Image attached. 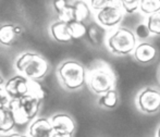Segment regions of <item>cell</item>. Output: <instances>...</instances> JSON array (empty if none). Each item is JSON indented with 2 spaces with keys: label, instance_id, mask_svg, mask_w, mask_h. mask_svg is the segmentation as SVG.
I'll return each instance as SVG.
<instances>
[{
  "label": "cell",
  "instance_id": "cell-20",
  "mask_svg": "<svg viewBox=\"0 0 160 137\" xmlns=\"http://www.w3.org/2000/svg\"><path fill=\"white\" fill-rule=\"evenodd\" d=\"M139 8L146 14H152L160 11V0H139Z\"/></svg>",
  "mask_w": 160,
  "mask_h": 137
},
{
  "label": "cell",
  "instance_id": "cell-3",
  "mask_svg": "<svg viewBox=\"0 0 160 137\" xmlns=\"http://www.w3.org/2000/svg\"><path fill=\"white\" fill-rule=\"evenodd\" d=\"M58 75L62 85L68 89H78L86 81V71L78 61L68 60L58 69Z\"/></svg>",
  "mask_w": 160,
  "mask_h": 137
},
{
  "label": "cell",
  "instance_id": "cell-23",
  "mask_svg": "<svg viewBox=\"0 0 160 137\" xmlns=\"http://www.w3.org/2000/svg\"><path fill=\"white\" fill-rule=\"evenodd\" d=\"M119 1L121 2L123 8H124L128 13L134 12L139 4V0H119Z\"/></svg>",
  "mask_w": 160,
  "mask_h": 137
},
{
  "label": "cell",
  "instance_id": "cell-13",
  "mask_svg": "<svg viewBox=\"0 0 160 137\" xmlns=\"http://www.w3.org/2000/svg\"><path fill=\"white\" fill-rule=\"evenodd\" d=\"M156 48L152 45L146 44V42L139 44L134 50L135 58L142 63H147V62H150L152 60H154L155 57H156Z\"/></svg>",
  "mask_w": 160,
  "mask_h": 137
},
{
  "label": "cell",
  "instance_id": "cell-22",
  "mask_svg": "<svg viewBox=\"0 0 160 137\" xmlns=\"http://www.w3.org/2000/svg\"><path fill=\"white\" fill-rule=\"evenodd\" d=\"M60 21L65 22V23H69V22L73 21L74 20V14H73V7L68 4V7L62 11L60 14H58Z\"/></svg>",
  "mask_w": 160,
  "mask_h": 137
},
{
  "label": "cell",
  "instance_id": "cell-28",
  "mask_svg": "<svg viewBox=\"0 0 160 137\" xmlns=\"http://www.w3.org/2000/svg\"><path fill=\"white\" fill-rule=\"evenodd\" d=\"M0 137H28V136H24V135H21V134H17V133H13V134H10V135H1Z\"/></svg>",
  "mask_w": 160,
  "mask_h": 137
},
{
  "label": "cell",
  "instance_id": "cell-31",
  "mask_svg": "<svg viewBox=\"0 0 160 137\" xmlns=\"http://www.w3.org/2000/svg\"><path fill=\"white\" fill-rule=\"evenodd\" d=\"M158 137H160V127H159V131H158Z\"/></svg>",
  "mask_w": 160,
  "mask_h": 137
},
{
  "label": "cell",
  "instance_id": "cell-24",
  "mask_svg": "<svg viewBox=\"0 0 160 137\" xmlns=\"http://www.w3.org/2000/svg\"><path fill=\"white\" fill-rule=\"evenodd\" d=\"M150 35V31L146 24H139L136 27V36L139 39H147Z\"/></svg>",
  "mask_w": 160,
  "mask_h": 137
},
{
  "label": "cell",
  "instance_id": "cell-33",
  "mask_svg": "<svg viewBox=\"0 0 160 137\" xmlns=\"http://www.w3.org/2000/svg\"><path fill=\"white\" fill-rule=\"evenodd\" d=\"M159 75H160V73H159Z\"/></svg>",
  "mask_w": 160,
  "mask_h": 137
},
{
  "label": "cell",
  "instance_id": "cell-27",
  "mask_svg": "<svg viewBox=\"0 0 160 137\" xmlns=\"http://www.w3.org/2000/svg\"><path fill=\"white\" fill-rule=\"evenodd\" d=\"M114 0H91V4L93 7V9H101L102 7L107 6V4L112 3Z\"/></svg>",
  "mask_w": 160,
  "mask_h": 137
},
{
  "label": "cell",
  "instance_id": "cell-7",
  "mask_svg": "<svg viewBox=\"0 0 160 137\" xmlns=\"http://www.w3.org/2000/svg\"><path fill=\"white\" fill-rule=\"evenodd\" d=\"M3 88L11 99H19L20 97L28 93L30 80L22 74H18L7 81Z\"/></svg>",
  "mask_w": 160,
  "mask_h": 137
},
{
  "label": "cell",
  "instance_id": "cell-14",
  "mask_svg": "<svg viewBox=\"0 0 160 137\" xmlns=\"http://www.w3.org/2000/svg\"><path fill=\"white\" fill-rule=\"evenodd\" d=\"M72 7H73L74 20H76V21L84 23L91 17V9H89V6L84 0H76L72 4Z\"/></svg>",
  "mask_w": 160,
  "mask_h": 137
},
{
  "label": "cell",
  "instance_id": "cell-12",
  "mask_svg": "<svg viewBox=\"0 0 160 137\" xmlns=\"http://www.w3.org/2000/svg\"><path fill=\"white\" fill-rule=\"evenodd\" d=\"M50 33L53 39L57 40L58 42H70L72 40L69 28H68V23L65 22L58 21L52 23L50 26Z\"/></svg>",
  "mask_w": 160,
  "mask_h": 137
},
{
  "label": "cell",
  "instance_id": "cell-29",
  "mask_svg": "<svg viewBox=\"0 0 160 137\" xmlns=\"http://www.w3.org/2000/svg\"><path fill=\"white\" fill-rule=\"evenodd\" d=\"M51 137H72V135L69 134H59V133H53Z\"/></svg>",
  "mask_w": 160,
  "mask_h": 137
},
{
  "label": "cell",
  "instance_id": "cell-18",
  "mask_svg": "<svg viewBox=\"0 0 160 137\" xmlns=\"http://www.w3.org/2000/svg\"><path fill=\"white\" fill-rule=\"evenodd\" d=\"M28 94L34 96L40 101H42L47 96V91L45 87L37 80H30V88H28Z\"/></svg>",
  "mask_w": 160,
  "mask_h": 137
},
{
  "label": "cell",
  "instance_id": "cell-32",
  "mask_svg": "<svg viewBox=\"0 0 160 137\" xmlns=\"http://www.w3.org/2000/svg\"><path fill=\"white\" fill-rule=\"evenodd\" d=\"M84 1H86V0H84Z\"/></svg>",
  "mask_w": 160,
  "mask_h": 137
},
{
  "label": "cell",
  "instance_id": "cell-5",
  "mask_svg": "<svg viewBox=\"0 0 160 137\" xmlns=\"http://www.w3.org/2000/svg\"><path fill=\"white\" fill-rule=\"evenodd\" d=\"M88 83L94 93L102 95L113 86L114 76L110 69L100 66L91 71L88 75Z\"/></svg>",
  "mask_w": 160,
  "mask_h": 137
},
{
  "label": "cell",
  "instance_id": "cell-25",
  "mask_svg": "<svg viewBox=\"0 0 160 137\" xmlns=\"http://www.w3.org/2000/svg\"><path fill=\"white\" fill-rule=\"evenodd\" d=\"M68 0H53V9H55L56 13L60 14L62 11L68 7Z\"/></svg>",
  "mask_w": 160,
  "mask_h": 137
},
{
  "label": "cell",
  "instance_id": "cell-19",
  "mask_svg": "<svg viewBox=\"0 0 160 137\" xmlns=\"http://www.w3.org/2000/svg\"><path fill=\"white\" fill-rule=\"evenodd\" d=\"M117 103H118V96H117V91H113V89L106 91L99 99V105H103L106 108H109V109L114 108Z\"/></svg>",
  "mask_w": 160,
  "mask_h": 137
},
{
  "label": "cell",
  "instance_id": "cell-11",
  "mask_svg": "<svg viewBox=\"0 0 160 137\" xmlns=\"http://www.w3.org/2000/svg\"><path fill=\"white\" fill-rule=\"evenodd\" d=\"M22 34V27L20 25L4 24L0 26V44L10 46L14 42L15 38Z\"/></svg>",
  "mask_w": 160,
  "mask_h": 137
},
{
  "label": "cell",
  "instance_id": "cell-30",
  "mask_svg": "<svg viewBox=\"0 0 160 137\" xmlns=\"http://www.w3.org/2000/svg\"><path fill=\"white\" fill-rule=\"evenodd\" d=\"M3 83H4V80H3V77H2L1 74H0V86H2V85H3Z\"/></svg>",
  "mask_w": 160,
  "mask_h": 137
},
{
  "label": "cell",
  "instance_id": "cell-2",
  "mask_svg": "<svg viewBox=\"0 0 160 137\" xmlns=\"http://www.w3.org/2000/svg\"><path fill=\"white\" fill-rule=\"evenodd\" d=\"M15 68L28 80H38L44 77L48 72V63L46 59L36 52L22 53L15 61Z\"/></svg>",
  "mask_w": 160,
  "mask_h": 137
},
{
  "label": "cell",
  "instance_id": "cell-21",
  "mask_svg": "<svg viewBox=\"0 0 160 137\" xmlns=\"http://www.w3.org/2000/svg\"><path fill=\"white\" fill-rule=\"evenodd\" d=\"M146 25L148 26L150 33L155 35H160V11L149 14Z\"/></svg>",
  "mask_w": 160,
  "mask_h": 137
},
{
  "label": "cell",
  "instance_id": "cell-10",
  "mask_svg": "<svg viewBox=\"0 0 160 137\" xmlns=\"http://www.w3.org/2000/svg\"><path fill=\"white\" fill-rule=\"evenodd\" d=\"M53 130L50 120L46 118L36 119L28 127V137H51Z\"/></svg>",
  "mask_w": 160,
  "mask_h": 137
},
{
  "label": "cell",
  "instance_id": "cell-26",
  "mask_svg": "<svg viewBox=\"0 0 160 137\" xmlns=\"http://www.w3.org/2000/svg\"><path fill=\"white\" fill-rule=\"evenodd\" d=\"M11 98L9 97V95L7 94V91H4L3 87L0 86V108L7 107L10 102Z\"/></svg>",
  "mask_w": 160,
  "mask_h": 137
},
{
  "label": "cell",
  "instance_id": "cell-9",
  "mask_svg": "<svg viewBox=\"0 0 160 137\" xmlns=\"http://www.w3.org/2000/svg\"><path fill=\"white\" fill-rule=\"evenodd\" d=\"M53 133L69 134L72 135L75 130V123L73 119L67 113H57L50 119Z\"/></svg>",
  "mask_w": 160,
  "mask_h": 137
},
{
  "label": "cell",
  "instance_id": "cell-1",
  "mask_svg": "<svg viewBox=\"0 0 160 137\" xmlns=\"http://www.w3.org/2000/svg\"><path fill=\"white\" fill-rule=\"evenodd\" d=\"M40 102L42 101L34 96L26 94L19 99H11L7 107L11 111L15 124L22 125L36 118L39 111Z\"/></svg>",
  "mask_w": 160,
  "mask_h": 137
},
{
  "label": "cell",
  "instance_id": "cell-4",
  "mask_svg": "<svg viewBox=\"0 0 160 137\" xmlns=\"http://www.w3.org/2000/svg\"><path fill=\"white\" fill-rule=\"evenodd\" d=\"M136 46V38L133 32L124 27H119L108 38V47L114 53L127 55Z\"/></svg>",
  "mask_w": 160,
  "mask_h": 137
},
{
  "label": "cell",
  "instance_id": "cell-8",
  "mask_svg": "<svg viewBox=\"0 0 160 137\" xmlns=\"http://www.w3.org/2000/svg\"><path fill=\"white\" fill-rule=\"evenodd\" d=\"M138 105L144 112L155 113L160 109V93L156 89L146 88L138 97Z\"/></svg>",
  "mask_w": 160,
  "mask_h": 137
},
{
  "label": "cell",
  "instance_id": "cell-6",
  "mask_svg": "<svg viewBox=\"0 0 160 137\" xmlns=\"http://www.w3.org/2000/svg\"><path fill=\"white\" fill-rule=\"evenodd\" d=\"M123 17V10L120 4H107L99 9L97 13V21L100 25L112 27L121 22Z\"/></svg>",
  "mask_w": 160,
  "mask_h": 137
},
{
  "label": "cell",
  "instance_id": "cell-17",
  "mask_svg": "<svg viewBox=\"0 0 160 137\" xmlns=\"http://www.w3.org/2000/svg\"><path fill=\"white\" fill-rule=\"evenodd\" d=\"M68 28H69L72 39H81L86 35L87 26L83 22L73 20V21L68 23Z\"/></svg>",
  "mask_w": 160,
  "mask_h": 137
},
{
  "label": "cell",
  "instance_id": "cell-16",
  "mask_svg": "<svg viewBox=\"0 0 160 137\" xmlns=\"http://www.w3.org/2000/svg\"><path fill=\"white\" fill-rule=\"evenodd\" d=\"M15 122L8 107L0 108V132L7 133L14 127Z\"/></svg>",
  "mask_w": 160,
  "mask_h": 137
},
{
  "label": "cell",
  "instance_id": "cell-15",
  "mask_svg": "<svg viewBox=\"0 0 160 137\" xmlns=\"http://www.w3.org/2000/svg\"><path fill=\"white\" fill-rule=\"evenodd\" d=\"M86 35L93 45H100L105 39L106 32L99 24L93 23L87 27Z\"/></svg>",
  "mask_w": 160,
  "mask_h": 137
}]
</instances>
